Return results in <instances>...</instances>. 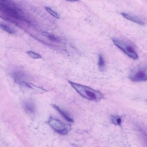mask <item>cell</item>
<instances>
[{"mask_svg": "<svg viewBox=\"0 0 147 147\" xmlns=\"http://www.w3.org/2000/svg\"><path fill=\"white\" fill-rule=\"evenodd\" d=\"M48 123L53 130L60 134L66 135L71 131V127L69 125L54 117H50Z\"/></svg>", "mask_w": 147, "mask_h": 147, "instance_id": "cell-5", "label": "cell"}, {"mask_svg": "<svg viewBox=\"0 0 147 147\" xmlns=\"http://www.w3.org/2000/svg\"><path fill=\"white\" fill-rule=\"evenodd\" d=\"M112 40L113 43L116 47L129 57L134 59H138L139 58L138 54L132 46L117 38H113Z\"/></svg>", "mask_w": 147, "mask_h": 147, "instance_id": "cell-4", "label": "cell"}, {"mask_svg": "<svg viewBox=\"0 0 147 147\" xmlns=\"http://www.w3.org/2000/svg\"><path fill=\"white\" fill-rule=\"evenodd\" d=\"M53 107L54 108V109L56 110L58 112L61 114V115L68 121L70 122H73L74 121L73 119L71 118V117L70 115H69V113L66 112L64 110L62 109L59 107L57 105H53Z\"/></svg>", "mask_w": 147, "mask_h": 147, "instance_id": "cell-9", "label": "cell"}, {"mask_svg": "<svg viewBox=\"0 0 147 147\" xmlns=\"http://www.w3.org/2000/svg\"><path fill=\"white\" fill-rule=\"evenodd\" d=\"M71 86L84 98L92 101L98 102L104 98V95L99 91L91 87L69 81Z\"/></svg>", "mask_w": 147, "mask_h": 147, "instance_id": "cell-1", "label": "cell"}, {"mask_svg": "<svg viewBox=\"0 0 147 147\" xmlns=\"http://www.w3.org/2000/svg\"><path fill=\"white\" fill-rule=\"evenodd\" d=\"M98 67L100 70H103L104 69L105 65V60L103 56L101 54H99L98 55Z\"/></svg>", "mask_w": 147, "mask_h": 147, "instance_id": "cell-12", "label": "cell"}, {"mask_svg": "<svg viewBox=\"0 0 147 147\" xmlns=\"http://www.w3.org/2000/svg\"><path fill=\"white\" fill-rule=\"evenodd\" d=\"M111 122L115 125L121 126L122 123V119L121 117L117 115H113L111 117Z\"/></svg>", "mask_w": 147, "mask_h": 147, "instance_id": "cell-10", "label": "cell"}, {"mask_svg": "<svg viewBox=\"0 0 147 147\" xmlns=\"http://www.w3.org/2000/svg\"><path fill=\"white\" fill-rule=\"evenodd\" d=\"M66 1H69L71 2H75L78 1V0H66Z\"/></svg>", "mask_w": 147, "mask_h": 147, "instance_id": "cell-16", "label": "cell"}, {"mask_svg": "<svg viewBox=\"0 0 147 147\" xmlns=\"http://www.w3.org/2000/svg\"><path fill=\"white\" fill-rule=\"evenodd\" d=\"M44 34L45 36L47 37L49 40L53 41V42H60V40L57 37H55L54 35H52V34H50L46 33H45Z\"/></svg>", "mask_w": 147, "mask_h": 147, "instance_id": "cell-14", "label": "cell"}, {"mask_svg": "<svg viewBox=\"0 0 147 147\" xmlns=\"http://www.w3.org/2000/svg\"><path fill=\"white\" fill-rule=\"evenodd\" d=\"M129 79L134 82H143L147 80V65H140L130 71Z\"/></svg>", "mask_w": 147, "mask_h": 147, "instance_id": "cell-3", "label": "cell"}, {"mask_svg": "<svg viewBox=\"0 0 147 147\" xmlns=\"http://www.w3.org/2000/svg\"><path fill=\"white\" fill-rule=\"evenodd\" d=\"M45 9H46L47 12L49 13L52 16H53L55 17V18H57V19H59L60 18L59 15L55 11H53L51 8L48 7H45Z\"/></svg>", "mask_w": 147, "mask_h": 147, "instance_id": "cell-15", "label": "cell"}, {"mask_svg": "<svg viewBox=\"0 0 147 147\" xmlns=\"http://www.w3.org/2000/svg\"><path fill=\"white\" fill-rule=\"evenodd\" d=\"M27 54H28L29 57H31L34 59H39L41 58L42 57L40 56V54L34 52L32 51H29L27 52Z\"/></svg>", "mask_w": 147, "mask_h": 147, "instance_id": "cell-13", "label": "cell"}, {"mask_svg": "<svg viewBox=\"0 0 147 147\" xmlns=\"http://www.w3.org/2000/svg\"><path fill=\"white\" fill-rule=\"evenodd\" d=\"M0 13L3 14L7 20H24V18L15 7L6 3H0Z\"/></svg>", "mask_w": 147, "mask_h": 147, "instance_id": "cell-2", "label": "cell"}, {"mask_svg": "<svg viewBox=\"0 0 147 147\" xmlns=\"http://www.w3.org/2000/svg\"><path fill=\"white\" fill-rule=\"evenodd\" d=\"M0 28L5 32L11 34H13L16 33L15 31L13 28L4 23H0Z\"/></svg>", "mask_w": 147, "mask_h": 147, "instance_id": "cell-11", "label": "cell"}, {"mask_svg": "<svg viewBox=\"0 0 147 147\" xmlns=\"http://www.w3.org/2000/svg\"><path fill=\"white\" fill-rule=\"evenodd\" d=\"M24 110L28 114L32 115L36 110V106L33 102L31 100L24 101L23 104Z\"/></svg>", "mask_w": 147, "mask_h": 147, "instance_id": "cell-7", "label": "cell"}, {"mask_svg": "<svg viewBox=\"0 0 147 147\" xmlns=\"http://www.w3.org/2000/svg\"><path fill=\"white\" fill-rule=\"evenodd\" d=\"M11 76L14 80L15 82L18 84L22 85L27 83L26 81L29 78V76L25 71L21 70H16L14 71Z\"/></svg>", "mask_w": 147, "mask_h": 147, "instance_id": "cell-6", "label": "cell"}, {"mask_svg": "<svg viewBox=\"0 0 147 147\" xmlns=\"http://www.w3.org/2000/svg\"><path fill=\"white\" fill-rule=\"evenodd\" d=\"M121 14L123 17L126 18L127 20H129L135 22L137 24L141 25V26H144L145 24V22L138 16L131 14L128 13H122Z\"/></svg>", "mask_w": 147, "mask_h": 147, "instance_id": "cell-8", "label": "cell"}]
</instances>
